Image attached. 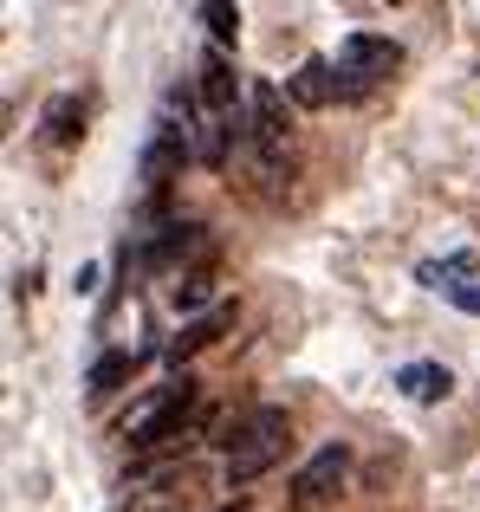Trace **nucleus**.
<instances>
[{
    "label": "nucleus",
    "instance_id": "1a4fd4ad",
    "mask_svg": "<svg viewBox=\"0 0 480 512\" xmlns=\"http://www.w3.org/2000/svg\"><path fill=\"white\" fill-rule=\"evenodd\" d=\"M78 137H85V91H72V98H59V104L46 111V143L72 150Z\"/></svg>",
    "mask_w": 480,
    "mask_h": 512
},
{
    "label": "nucleus",
    "instance_id": "39448f33",
    "mask_svg": "<svg viewBox=\"0 0 480 512\" xmlns=\"http://www.w3.org/2000/svg\"><path fill=\"white\" fill-rule=\"evenodd\" d=\"M247 104H253V150H260V163H286V143H292V124H286V111H279V91L273 85H253L247 91Z\"/></svg>",
    "mask_w": 480,
    "mask_h": 512
},
{
    "label": "nucleus",
    "instance_id": "f8f14e48",
    "mask_svg": "<svg viewBox=\"0 0 480 512\" xmlns=\"http://www.w3.org/2000/svg\"><path fill=\"white\" fill-rule=\"evenodd\" d=\"M202 20H208V33H215V46H221V52H228L234 39H240V7H234V0H208Z\"/></svg>",
    "mask_w": 480,
    "mask_h": 512
},
{
    "label": "nucleus",
    "instance_id": "f03ea898",
    "mask_svg": "<svg viewBox=\"0 0 480 512\" xmlns=\"http://www.w3.org/2000/svg\"><path fill=\"white\" fill-rule=\"evenodd\" d=\"M189 409H195V383L189 376H176V383H163L150 402H143L137 415L124 422L130 448H156V441H176L182 428H189Z\"/></svg>",
    "mask_w": 480,
    "mask_h": 512
},
{
    "label": "nucleus",
    "instance_id": "20e7f679",
    "mask_svg": "<svg viewBox=\"0 0 480 512\" xmlns=\"http://www.w3.org/2000/svg\"><path fill=\"white\" fill-rule=\"evenodd\" d=\"M344 487H351V448H344V441H331V448H318L312 461L292 474V506H299V512H318V506L338 500Z\"/></svg>",
    "mask_w": 480,
    "mask_h": 512
},
{
    "label": "nucleus",
    "instance_id": "ddd939ff",
    "mask_svg": "<svg viewBox=\"0 0 480 512\" xmlns=\"http://www.w3.org/2000/svg\"><path fill=\"white\" fill-rule=\"evenodd\" d=\"M195 240H202V234H195V227H189V221H182V227H176V234H169V240H163V247H150V266H169V260H176V253H189V247H195Z\"/></svg>",
    "mask_w": 480,
    "mask_h": 512
},
{
    "label": "nucleus",
    "instance_id": "f257e3e1",
    "mask_svg": "<svg viewBox=\"0 0 480 512\" xmlns=\"http://www.w3.org/2000/svg\"><path fill=\"white\" fill-rule=\"evenodd\" d=\"M221 441H228V487H253L260 474H273V467L286 461L292 422L279 409H253L247 422H240L234 435H221Z\"/></svg>",
    "mask_w": 480,
    "mask_h": 512
},
{
    "label": "nucleus",
    "instance_id": "0eeeda50",
    "mask_svg": "<svg viewBox=\"0 0 480 512\" xmlns=\"http://www.w3.org/2000/svg\"><path fill=\"white\" fill-rule=\"evenodd\" d=\"M234 104H240V78H234V65H228V52H208L202 59V111H221V117H234Z\"/></svg>",
    "mask_w": 480,
    "mask_h": 512
},
{
    "label": "nucleus",
    "instance_id": "6e6552de",
    "mask_svg": "<svg viewBox=\"0 0 480 512\" xmlns=\"http://www.w3.org/2000/svg\"><path fill=\"white\" fill-rule=\"evenodd\" d=\"M228 325H234V305H215V312L189 318V325H182V338L169 344V357H176V363H182V357H195V350H202V344H215Z\"/></svg>",
    "mask_w": 480,
    "mask_h": 512
},
{
    "label": "nucleus",
    "instance_id": "9b49d317",
    "mask_svg": "<svg viewBox=\"0 0 480 512\" xmlns=\"http://www.w3.org/2000/svg\"><path fill=\"white\" fill-rule=\"evenodd\" d=\"M130 370H137V357H124V350H111V357H98V363H91V389H85V396H91V402L117 396Z\"/></svg>",
    "mask_w": 480,
    "mask_h": 512
},
{
    "label": "nucleus",
    "instance_id": "9d476101",
    "mask_svg": "<svg viewBox=\"0 0 480 512\" xmlns=\"http://www.w3.org/2000/svg\"><path fill=\"white\" fill-rule=\"evenodd\" d=\"M396 383H403V396H409V402H442L448 389H455V376H448L442 363H409Z\"/></svg>",
    "mask_w": 480,
    "mask_h": 512
},
{
    "label": "nucleus",
    "instance_id": "423d86ee",
    "mask_svg": "<svg viewBox=\"0 0 480 512\" xmlns=\"http://www.w3.org/2000/svg\"><path fill=\"white\" fill-rule=\"evenodd\" d=\"M286 98L299 104V111H325V104L338 98V65L331 59H305L299 72L286 78Z\"/></svg>",
    "mask_w": 480,
    "mask_h": 512
},
{
    "label": "nucleus",
    "instance_id": "2eb2a0df",
    "mask_svg": "<svg viewBox=\"0 0 480 512\" xmlns=\"http://www.w3.org/2000/svg\"><path fill=\"white\" fill-rule=\"evenodd\" d=\"M228 512H247V506H228Z\"/></svg>",
    "mask_w": 480,
    "mask_h": 512
},
{
    "label": "nucleus",
    "instance_id": "4468645a",
    "mask_svg": "<svg viewBox=\"0 0 480 512\" xmlns=\"http://www.w3.org/2000/svg\"><path fill=\"white\" fill-rule=\"evenodd\" d=\"M0 130H7V104H0Z\"/></svg>",
    "mask_w": 480,
    "mask_h": 512
},
{
    "label": "nucleus",
    "instance_id": "7ed1b4c3",
    "mask_svg": "<svg viewBox=\"0 0 480 512\" xmlns=\"http://www.w3.org/2000/svg\"><path fill=\"white\" fill-rule=\"evenodd\" d=\"M396 65H403V46L383 33H351L338 46V98H357V91H370L377 78H390Z\"/></svg>",
    "mask_w": 480,
    "mask_h": 512
}]
</instances>
